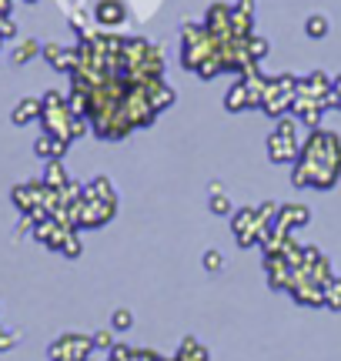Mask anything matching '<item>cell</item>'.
I'll return each instance as SVG.
<instances>
[{
	"mask_svg": "<svg viewBox=\"0 0 341 361\" xmlns=\"http://www.w3.org/2000/svg\"><path fill=\"white\" fill-rule=\"evenodd\" d=\"M94 20L101 27H120L128 20V4L124 0H97L94 4Z\"/></svg>",
	"mask_w": 341,
	"mask_h": 361,
	"instance_id": "cell-1",
	"label": "cell"
},
{
	"mask_svg": "<svg viewBox=\"0 0 341 361\" xmlns=\"http://www.w3.org/2000/svg\"><path fill=\"white\" fill-rule=\"evenodd\" d=\"M37 114H44V104H37V101H30V97H27L24 104H17V107H13L11 121L13 124H27V121H34Z\"/></svg>",
	"mask_w": 341,
	"mask_h": 361,
	"instance_id": "cell-2",
	"label": "cell"
},
{
	"mask_svg": "<svg viewBox=\"0 0 341 361\" xmlns=\"http://www.w3.org/2000/svg\"><path fill=\"white\" fill-rule=\"evenodd\" d=\"M304 34L311 40L325 37V34H328V17H325V13H311V17L304 20Z\"/></svg>",
	"mask_w": 341,
	"mask_h": 361,
	"instance_id": "cell-3",
	"label": "cell"
},
{
	"mask_svg": "<svg viewBox=\"0 0 341 361\" xmlns=\"http://www.w3.org/2000/svg\"><path fill=\"white\" fill-rule=\"evenodd\" d=\"M228 107H231V111H237V107H251V90H248L244 80L231 87V94H228Z\"/></svg>",
	"mask_w": 341,
	"mask_h": 361,
	"instance_id": "cell-4",
	"label": "cell"
},
{
	"mask_svg": "<svg viewBox=\"0 0 341 361\" xmlns=\"http://www.w3.org/2000/svg\"><path fill=\"white\" fill-rule=\"evenodd\" d=\"M244 54H248L251 64H258L261 57H268V40L264 37H248L244 40Z\"/></svg>",
	"mask_w": 341,
	"mask_h": 361,
	"instance_id": "cell-5",
	"label": "cell"
},
{
	"mask_svg": "<svg viewBox=\"0 0 341 361\" xmlns=\"http://www.w3.org/2000/svg\"><path fill=\"white\" fill-rule=\"evenodd\" d=\"M37 54H44V47H40L37 40H24V44L13 51V64H27V61L37 57Z\"/></svg>",
	"mask_w": 341,
	"mask_h": 361,
	"instance_id": "cell-6",
	"label": "cell"
},
{
	"mask_svg": "<svg viewBox=\"0 0 341 361\" xmlns=\"http://www.w3.org/2000/svg\"><path fill=\"white\" fill-rule=\"evenodd\" d=\"M44 184H47V188H57V191H61V188H67V174H64V168H61L57 161H54L51 168H47V178H44Z\"/></svg>",
	"mask_w": 341,
	"mask_h": 361,
	"instance_id": "cell-7",
	"label": "cell"
},
{
	"mask_svg": "<svg viewBox=\"0 0 341 361\" xmlns=\"http://www.w3.org/2000/svg\"><path fill=\"white\" fill-rule=\"evenodd\" d=\"M13 34H17V27H13V20H7V17H4V20H0V37L7 40V37H13Z\"/></svg>",
	"mask_w": 341,
	"mask_h": 361,
	"instance_id": "cell-8",
	"label": "cell"
},
{
	"mask_svg": "<svg viewBox=\"0 0 341 361\" xmlns=\"http://www.w3.org/2000/svg\"><path fill=\"white\" fill-rule=\"evenodd\" d=\"M204 264H208V268H221V255H218V251H208V255H204Z\"/></svg>",
	"mask_w": 341,
	"mask_h": 361,
	"instance_id": "cell-9",
	"label": "cell"
},
{
	"mask_svg": "<svg viewBox=\"0 0 341 361\" xmlns=\"http://www.w3.org/2000/svg\"><path fill=\"white\" fill-rule=\"evenodd\" d=\"M11 345H13V335H7V331L0 328V348H11Z\"/></svg>",
	"mask_w": 341,
	"mask_h": 361,
	"instance_id": "cell-10",
	"label": "cell"
},
{
	"mask_svg": "<svg viewBox=\"0 0 341 361\" xmlns=\"http://www.w3.org/2000/svg\"><path fill=\"white\" fill-rule=\"evenodd\" d=\"M27 4H37V0H27Z\"/></svg>",
	"mask_w": 341,
	"mask_h": 361,
	"instance_id": "cell-11",
	"label": "cell"
}]
</instances>
